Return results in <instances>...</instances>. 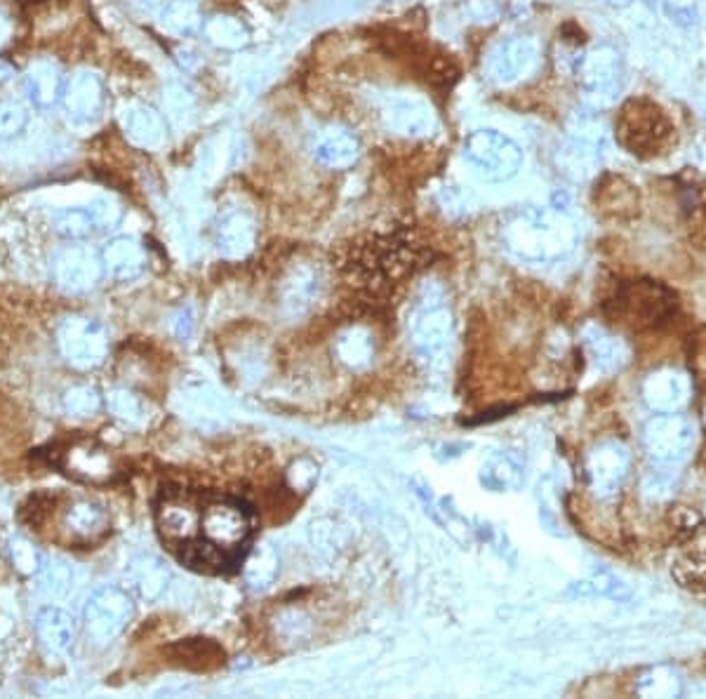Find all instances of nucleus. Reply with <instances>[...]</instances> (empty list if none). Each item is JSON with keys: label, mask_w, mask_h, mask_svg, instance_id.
Here are the masks:
<instances>
[{"label": "nucleus", "mask_w": 706, "mask_h": 699, "mask_svg": "<svg viewBox=\"0 0 706 699\" xmlns=\"http://www.w3.org/2000/svg\"><path fill=\"white\" fill-rule=\"evenodd\" d=\"M674 123L652 99L636 97L622 106L617 116V139L638 158H652L674 142Z\"/></svg>", "instance_id": "1"}, {"label": "nucleus", "mask_w": 706, "mask_h": 699, "mask_svg": "<svg viewBox=\"0 0 706 699\" xmlns=\"http://www.w3.org/2000/svg\"><path fill=\"white\" fill-rule=\"evenodd\" d=\"M132 612H135V605H132L128 591L104 584V587L92 591L88 603H85V631L95 643L109 645L128 627Z\"/></svg>", "instance_id": "2"}, {"label": "nucleus", "mask_w": 706, "mask_h": 699, "mask_svg": "<svg viewBox=\"0 0 706 699\" xmlns=\"http://www.w3.org/2000/svg\"><path fill=\"white\" fill-rule=\"evenodd\" d=\"M252 535V516L236 499H215L203 507L201 537L236 558Z\"/></svg>", "instance_id": "3"}, {"label": "nucleus", "mask_w": 706, "mask_h": 699, "mask_svg": "<svg viewBox=\"0 0 706 699\" xmlns=\"http://www.w3.org/2000/svg\"><path fill=\"white\" fill-rule=\"evenodd\" d=\"M57 344L66 361L81 370L102 365L111 349L109 330L88 316L66 318L57 330Z\"/></svg>", "instance_id": "4"}, {"label": "nucleus", "mask_w": 706, "mask_h": 699, "mask_svg": "<svg viewBox=\"0 0 706 699\" xmlns=\"http://www.w3.org/2000/svg\"><path fill=\"white\" fill-rule=\"evenodd\" d=\"M410 342L417 356L426 363H441L452 344V316L443 302H417L408 321Z\"/></svg>", "instance_id": "5"}, {"label": "nucleus", "mask_w": 706, "mask_h": 699, "mask_svg": "<svg viewBox=\"0 0 706 699\" xmlns=\"http://www.w3.org/2000/svg\"><path fill=\"white\" fill-rule=\"evenodd\" d=\"M57 466L66 476L88 485H106L116 481L121 474L116 455L92 438H78V441L66 443L57 457Z\"/></svg>", "instance_id": "6"}, {"label": "nucleus", "mask_w": 706, "mask_h": 699, "mask_svg": "<svg viewBox=\"0 0 706 699\" xmlns=\"http://www.w3.org/2000/svg\"><path fill=\"white\" fill-rule=\"evenodd\" d=\"M111 530V518L102 504L88 497H71L59 514V535L71 547H92Z\"/></svg>", "instance_id": "7"}, {"label": "nucleus", "mask_w": 706, "mask_h": 699, "mask_svg": "<svg viewBox=\"0 0 706 699\" xmlns=\"http://www.w3.org/2000/svg\"><path fill=\"white\" fill-rule=\"evenodd\" d=\"M201 516L203 507L186 492H168L156 507L158 532L172 547L201 537Z\"/></svg>", "instance_id": "8"}, {"label": "nucleus", "mask_w": 706, "mask_h": 699, "mask_svg": "<svg viewBox=\"0 0 706 699\" xmlns=\"http://www.w3.org/2000/svg\"><path fill=\"white\" fill-rule=\"evenodd\" d=\"M125 577H128L130 589L146 603L161 601L172 582V572L168 565H165L163 558L153 554L132 558L128 570H125Z\"/></svg>", "instance_id": "9"}, {"label": "nucleus", "mask_w": 706, "mask_h": 699, "mask_svg": "<svg viewBox=\"0 0 706 699\" xmlns=\"http://www.w3.org/2000/svg\"><path fill=\"white\" fill-rule=\"evenodd\" d=\"M102 276L95 255L85 250H66L55 259V281L66 292H85L95 288Z\"/></svg>", "instance_id": "10"}, {"label": "nucleus", "mask_w": 706, "mask_h": 699, "mask_svg": "<svg viewBox=\"0 0 706 699\" xmlns=\"http://www.w3.org/2000/svg\"><path fill=\"white\" fill-rule=\"evenodd\" d=\"M36 634L50 655H66L73 648V641H76V622L66 610L48 605V608L38 612Z\"/></svg>", "instance_id": "11"}, {"label": "nucleus", "mask_w": 706, "mask_h": 699, "mask_svg": "<svg viewBox=\"0 0 706 699\" xmlns=\"http://www.w3.org/2000/svg\"><path fill=\"white\" fill-rule=\"evenodd\" d=\"M375 354H377L375 335H372L368 328H363V325H351V328H346L337 335L335 356L344 368H349L353 372L370 368L372 361H375Z\"/></svg>", "instance_id": "12"}, {"label": "nucleus", "mask_w": 706, "mask_h": 699, "mask_svg": "<svg viewBox=\"0 0 706 699\" xmlns=\"http://www.w3.org/2000/svg\"><path fill=\"white\" fill-rule=\"evenodd\" d=\"M278 572H281V561H278L276 549L271 544H259L243 561V577L252 589L271 587Z\"/></svg>", "instance_id": "13"}, {"label": "nucleus", "mask_w": 706, "mask_h": 699, "mask_svg": "<svg viewBox=\"0 0 706 699\" xmlns=\"http://www.w3.org/2000/svg\"><path fill=\"white\" fill-rule=\"evenodd\" d=\"M182 561L193 570H203V572H219L224 570L226 565L233 563V556L226 554V551L217 549L215 544L205 542L203 537L191 539V542L182 544V551H179Z\"/></svg>", "instance_id": "14"}, {"label": "nucleus", "mask_w": 706, "mask_h": 699, "mask_svg": "<svg viewBox=\"0 0 706 699\" xmlns=\"http://www.w3.org/2000/svg\"><path fill=\"white\" fill-rule=\"evenodd\" d=\"M106 266H109L111 276L118 278V281H132V278L142 274L144 255L139 245L123 238V241L111 243V248L106 250Z\"/></svg>", "instance_id": "15"}, {"label": "nucleus", "mask_w": 706, "mask_h": 699, "mask_svg": "<svg viewBox=\"0 0 706 699\" xmlns=\"http://www.w3.org/2000/svg\"><path fill=\"white\" fill-rule=\"evenodd\" d=\"M523 481V471L509 455H495L483 464L481 469V483L485 488L502 492L514 490Z\"/></svg>", "instance_id": "16"}, {"label": "nucleus", "mask_w": 706, "mask_h": 699, "mask_svg": "<svg viewBox=\"0 0 706 699\" xmlns=\"http://www.w3.org/2000/svg\"><path fill=\"white\" fill-rule=\"evenodd\" d=\"M38 582H41L38 587L45 596L66 598L76 587V570L62 558H52V561L43 563V570L38 572Z\"/></svg>", "instance_id": "17"}, {"label": "nucleus", "mask_w": 706, "mask_h": 699, "mask_svg": "<svg viewBox=\"0 0 706 699\" xmlns=\"http://www.w3.org/2000/svg\"><path fill=\"white\" fill-rule=\"evenodd\" d=\"M318 299V281L311 276H292L283 285V309L290 314H302Z\"/></svg>", "instance_id": "18"}, {"label": "nucleus", "mask_w": 706, "mask_h": 699, "mask_svg": "<svg viewBox=\"0 0 706 699\" xmlns=\"http://www.w3.org/2000/svg\"><path fill=\"white\" fill-rule=\"evenodd\" d=\"M182 408H186L191 419L198 422H217L222 417V405L208 386H193L182 394Z\"/></svg>", "instance_id": "19"}, {"label": "nucleus", "mask_w": 706, "mask_h": 699, "mask_svg": "<svg viewBox=\"0 0 706 699\" xmlns=\"http://www.w3.org/2000/svg\"><path fill=\"white\" fill-rule=\"evenodd\" d=\"M106 408L116 419L125 424H142L144 422V403L130 389H113L106 394Z\"/></svg>", "instance_id": "20"}, {"label": "nucleus", "mask_w": 706, "mask_h": 699, "mask_svg": "<svg viewBox=\"0 0 706 699\" xmlns=\"http://www.w3.org/2000/svg\"><path fill=\"white\" fill-rule=\"evenodd\" d=\"M177 652V659H182V664L193 669H212L224 659V652L210 641H191L177 645Z\"/></svg>", "instance_id": "21"}, {"label": "nucleus", "mask_w": 706, "mask_h": 699, "mask_svg": "<svg viewBox=\"0 0 706 699\" xmlns=\"http://www.w3.org/2000/svg\"><path fill=\"white\" fill-rule=\"evenodd\" d=\"M10 561L22 575H38L43 570L45 558L36 544L26 537H15L10 542Z\"/></svg>", "instance_id": "22"}, {"label": "nucleus", "mask_w": 706, "mask_h": 699, "mask_svg": "<svg viewBox=\"0 0 706 699\" xmlns=\"http://www.w3.org/2000/svg\"><path fill=\"white\" fill-rule=\"evenodd\" d=\"M62 405L71 417H92L99 410V394L92 386H71L62 398Z\"/></svg>", "instance_id": "23"}, {"label": "nucleus", "mask_w": 706, "mask_h": 699, "mask_svg": "<svg viewBox=\"0 0 706 699\" xmlns=\"http://www.w3.org/2000/svg\"><path fill=\"white\" fill-rule=\"evenodd\" d=\"M318 478V466L311 459H297L288 469V485L295 492H309Z\"/></svg>", "instance_id": "24"}]
</instances>
